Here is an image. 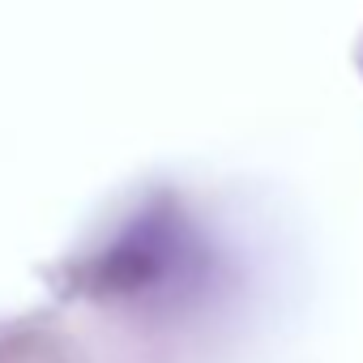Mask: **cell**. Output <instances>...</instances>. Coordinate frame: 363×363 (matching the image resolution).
<instances>
[{"mask_svg":"<svg viewBox=\"0 0 363 363\" xmlns=\"http://www.w3.org/2000/svg\"><path fill=\"white\" fill-rule=\"evenodd\" d=\"M201 274V248L184 218L171 210H150L94 261L90 278L107 295H150L184 286Z\"/></svg>","mask_w":363,"mask_h":363,"instance_id":"obj_1","label":"cell"}]
</instances>
